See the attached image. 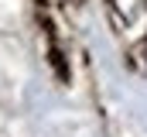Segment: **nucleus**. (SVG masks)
<instances>
[]
</instances>
